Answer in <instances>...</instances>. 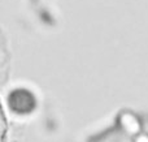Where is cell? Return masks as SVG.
I'll return each mask as SVG.
<instances>
[{"label": "cell", "instance_id": "cell-1", "mask_svg": "<svg viewBox=\"0 0 148 142\" xmlns=\"http://www.w3.org/2000/svg\"><path fill=\"white\" fill-rule=\"evenodd\" d=\"M121 123H122V128L130 134H136L140 129L138 120L133 115H123L122 119H121Z\"/></svg>", "mask_w": 148, "mask_h": 142}, {"label": "cell", "instance_id": "cell-2", "mask_svg": "<svg viewBox=\"0 0 148 142\" xmlns=\"http://www.w3.org/2000/svg\"><path fill=\"white\" fill-rule=\"evenodd\" d=\"M134 142H148V136L147 134H138L135 137Z\"/></svg>", "mask_w": 148, "mask_h": 142}]
</instances>
